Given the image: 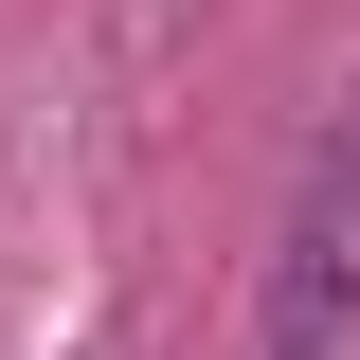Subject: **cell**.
I'll use <instances>...</instances> for the list:
<instances>
[{
	"mask_svg": "<svg viewBox=\"0 0 360 360\" xmlns=\"http://www.w3.org/2000/svg\"><path fill=\"white\" fill-rule=\"evenodd\" d=\"M252 360H360V108L324 127L307 198L270 234V307H252Z\"/></svg>",
	"mask_w": 360,
	"mask_h": 360,
	"instance_id": "obj_1",
	"label": "cell"
}]
</instances>
